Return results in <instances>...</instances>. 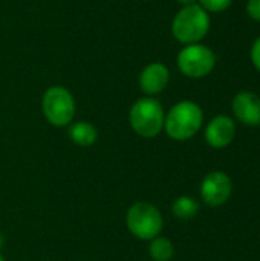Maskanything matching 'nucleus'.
Returning a JSON list of instances; mask_svg holds the SVG:
<instances>
[{
	"label": "nucleus",
	"mask_w": 260,
	"mask_h": 261,
	"mask_svg": "<svg viewBox=\"0 0 260 261\" xmlns=\"http://www.w3.org/2000/svg\"><path fill=\"white\" fill-rule=\"evenodd\" d=\"M236 136V124L230 116L219 115L213 118L205 128V141L213 148H225Z\"/></svg>",
	"instance_id": "8"
},
{
	"label": "nucleus",
	"mask_w": 260,
	"mask_h": 261,
	"mask_svg": "<svg viewBox=\"0 0 260 261\" xmlns=\"http://www.w3.org/2000/svg\"><path fill=\"white\" fill-rule=\"evenodd\" d=\"M172 213L179 220H190L199 213V203L190 196H181L173 202Z\"/></svg>",
	"instance_id": "12"
},
{
	"label": "nucleus",
	"mask_w": 260,
	"mask_h": 261,
	"mask_svg": "<svg viewBox=\"0 0 260 261\" xmlns=\"http://www.w3.org/2000/svg\"><path fill=\"white\" fill-rule=\"evenodd\" d=\"M210 29V15L199 5L184 6L172 21L173 37L182 44L199 43Z\"/></svg>",
	"instance_id": "2"
},
{
	"label": "nucleus",
	"mask_w": 260,
	"mask_h": 261,
	"mask_svg": "<svg viewBox=\"0 0 260 261\" xmlns=\"http://www.w3.org/2000/svg\"><path fill=\"white\" fill-rule=\"evenodd\" d=\"M126 223L130 234L144 242H150L158 237L164 228L159 210L149 202L133 203L126 214Z\"/></svg>",
	"instance_id": "4"
},
{
	"label": "nucleus",
	"mask_w": 260,
	"mask_h": 261,
	"mask_svg": "<svg viewBox=\"0 0 260 261\" xmlns=\"http://www.w3.org/2000/svg\"><path fill=\"white\" fill-rule=\"evenodd\" d=\"M216 66L215 52L199 43L187 44L178 54V67L188 78H204Z\"/></svg>",
	"instance_id": "6"
},
{
	"label": "nucleus",
	"mask_w": 260,
	"mask_h": 261,
	"mask_svg": "<svg viewBox=\"0 0 260 261\" xmlns=\"http://www.w3.org/2000/svg\"><path fill=\"white\" fill-rule=\"evenodd\" d=\"M41 109L49 124H52L54 127H66L74 121L75 99L67 89L61 86H54L44 92Z\"/></svg>",
	"instance_id": "5"
},
{
	"label": "nucleus",
	"mask_w": 260,
	"mask_h": 261,
	"mask_svg": "<svg viewBox=\"0 0 260 261\" xmlns=\"http://www.w3.org/2000/svg\"><path fill=\"white\" fill-rule=\"evenodd\" d=\"M247 12H248V15L253 20L260 21V0H248V3H247Z\"/></svg>",
	"instance_id": "15"
},
{
	"label": "nucleus",
	"mask_w": 260,
	"mask_h": 261,
	"mask_svg": "<svg viewBox=\"0 0 260 261\" xmlns=\"http://www.w3.org/2000/svg\"><path fill=\"white\" fill-rule=\"evenodd\" d=\"M147 2H149V0H147Z\"/></svg>",
	"instance_id": "20"
},
{
	"label": "nucleus",
	"mask_w": 260,
	"mask_h": 261,
	"mask_svg": "<svg viewBox=\"0 0 260 261\" xmlns=\"http://www.w3.org/2000/svg\"><path fill=\"white\" fill-rule=\"evenodd\" d=\"M181 5H184V6H188V5H195L196 3V0H178Z\"/></svg>",
	"instance_id": "17"
},
{
	"label": "nucleus",
	"mask_w": 260,
	"mask_h": 261,
	"mask_svg": "<svg viewBox=\"0 0 260 261\" xmlns=\"http://www.w3.org/2000/svg\"><path fill=\"white\" fill-rule=\"evenodd\" d=\"M166 113L158 99L146 96L138 99L129 112V122L132 130L141 138H155L164 128Z\"/></svg>",
	"instance_id": "3"
},
{
	"label": "nucleus",
	"mask_w": 260,
	"mask_h": 261,
	"mask_svg": "<svg viewBox=\"0 0 260 261\" xmlns=\"http://www.w3.org/2000/svg\"><path fill=\"white\" fill-rule=\"evenodd\" d=\"M251 61H253L254 67L260 72V37L253 43V47H251Z\"/></svg>",
	"instance_id": "16"
},
{
	"label": "nucleus",
	"mask_w": 260,
	"mask_h": 261,
	"mask_svg": "<svg viewBox=\"0 0 260 261\" xmlns=\"http://www.w3.org/2000/svg\"><path fill=\"white\" fill-rule=\"evenodd\" d=\"M233 0H199V6L207 12H222L230 8Z\"/></svg>",
	"instance_id": "14"
},
{
	"label": "nucleus",
	"mask_w": 260,
	"mask_h": 261,
	"mask_svg": "<svg viewBox=\"0 0 260 261\" xmlns=\"http://www.w3.org/2000/svg\"><path fill=\"white\" fill-rule=\"evenodd\" d=\"M3 245H5V237H3V234L0 232V249L3 248Z\"/></svg>",
	"instance_id": "18"
},
{
	"label": "nucleus",
	"mask_w": 260,
	"mask_h": 261,
	"mask_svg": "<svg viewBox=\"0 0 260 261\" xmlns=\"http://www.w3.org/2000/svg\"><path fill=\"white\" fill-rule=\"evenodd\" d=\"M0 261H5V258L2 257V254H0Z\"/></svg>",
	"instance_id": "19"
},
{
	"label": "nucleus",
	"mask_w": 260,
	"mask_h": 261,
	"mask_svg": "<svg viewBox=\"0 0 260 261\" xmlns=\"http://www.w3.org/2000/svg\"><path fill=\"white\" fill-rule=\"evenodd\" d=\"M170 80V72L162 63H150L139 75V87L147 96L161 93Z\"/></svg>",
	"instance_id": "10"
},
{
	"label": "nucleus",
	"mask_w": 260,
	"mask_h": 261,
	"mask_svg": "<svg viewBox=\"0 0 260 261\" xmlns=\"http://www.w3.org/2000/svg\"><path fill=\"white\" fill-rule=\"evenodd\" d=\"M233 113L245 125H260V96L253 92H239L233 99Z\"/></svg>",
	"instance_id": "9"
},
{
	"label": "nucleus",
	"mask_w": 260,
	"mask_h": 261,
	"mask_svg": "<svg viewBox=\"0 0 260 261\" xmlns=\"http://www.w3.org/2000/svg\"><path fill=\"white\" fill-rule=\"evenodd\" d=\"M202 122L204 113L196 102L179 101L166 115L164 130L175 141H187L201 130Z\"/></svg>",
	"instance_id": "1"
},
{
	"label": "nucleus",
	"mask_w": 260,
	"mask_h": 261,
	"mask_svg": "<svg viewBox=\"0 0 260 261\" xmlns=\"http://www.w3.org/2000/svg\"><path fill=\"white\" fill-rule=\"evenodd\" d=\"M149 254L155 261H170L175 254V248L169 239L158 236L153 240H150Z\"/></svg>",
	"instance_id": "13"
},
{
	"label": "nucleus",
	"mask_w": 260,
	"mask_h": 261,
	"mask_svg": "<svg viewBox=\"0 0 260 261\" xmlns=\"http://www.w3.org/2000/svg\"><path fill=\"white\" fill-rule=\"evenodd\" d=\"M69 138L74 144L80 147H90L97 142L98 139V132L93 124L80 121L70 125L69 128Z\"/></svg>",
	"instance_id": "11"
},
{
	"label": "nucleus",
	"mask_w": 260,
	"mask_h": 261,
	"mask_svg": "<svg viewBox=\"0 0 260 261\" xmlns=\"http://www.w3.org/2000/svg\"><path fill=\"white\" fill-rule=\"evenodd\" d=\"M233 191L231 179L224 171H211L208 173L201 184V197L204 203L208 206H221L224 205Z\"/></svg>",
	"instance_id": "7"
}]
</instances>
